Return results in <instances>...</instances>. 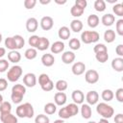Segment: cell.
Segmentation results:
<instances>
[{"label": "cell", "mask_w": 123, "mask_h": 123, "mask_svg": "<svg viewBox=\"0 0 123 123\" xmlns=\"http://www.w3.org/2000/svg\"><path fill=\"white\" fill-rule=\"evenodd\" d=\"M26 93V87L24 85L21 84H16L12 87V94H11V99L14 104H19L21 103L24 95Z\"/></svg>", "instance_id": "6da1fadb"}, {"label": "cell", "mask_w": 123, "mask_h": 123, "mask_svg": "<svg viewBox=\"0 0 123 123\" xmlns=\"http://www.w3.org/2000/svg\"><path fill=\"white\" fill-rule=\"evenodd\" d=\"M96 111L98 114H100L102 116V118H106L109 119L111 118L113 114H114V110L111 106L108 105L105 102H101L98 103L96 106Z\"/></svg>", "instance_id": "7a4b0ae2"}, {"label": "cell", "mask_w": 123, "mask_h": 123, "mask_svg": "<svg viewBox=\"0 0 123 123\" xmlns=\"http://www.w3.org/2000/svg\"><path fill=\"white\" fill-rule=\"evenodd\" d=\"M99 38H100V35L96 31H84L81 34V39L85 44L97 42Z\"/></svg>", "instance_id": "3957f363"}, {"label": "cell", "mask_w": 123, "mask_h": 123, "mask_svg": "<svg viewBox=\"0 0 123 123\" xmlns=\"http://www.w3.org/2000/svg\"><path fill=\"white\" fill-rule=\"evenodd\" d=\"M22 67L20 65H13L12 66L9 70H8V73H7V78H8V81L12 82V83H14L16 81L19 80V78L21 77L22 75Z\"/></svg>", "instance_id": "277c9868"}, {"label": "cell", "mask_w": 123, "mask_h": 123, "mask_svg": "<svg viewBox=\"0 0 123 123\" xmlns=\"http://www.w3.org/2000/svg\"><path fill=\"white\" fill-rule=\"evenodd\" d=\"M85 80L87 84L93 85L99 81V73L94 69L86 70L85 73Z\"/></svg>", "instance_id": "5b68a950"}, {"label": "cell", "mask_w": 123, "mask_h": 123, "mask_svg": "<svg viewBox=\"0 0 123 123\" xmlns=\"http://www.w3.org/2000/svg\"><path fill=\"white\" fill-rule=\"evenodd\" d=\"M39 24H40V27H41L42 30H44V31H49V30H51V29L53 28V26H54V20H53V18H52L51 16L46 15V16H43V17L40 19Z\"/></svg>", "instance_id": "8992f818"}, {"label": "cell", "mask_w": 123, "mask_h": 123, "mask_svg": "<svg viewBox=\"0 0 123 123\" xmlns=\"http://www.w3.org/2000/svg\"><path fill=\"white\" fill-rule=\"evenodd\" d=\"M23 84L28 87H34L37 85V76L34 73H27L23 76Z\"/></svg>", "instance_id": "52a82bcc"}, {"label": "cell", "mask_w": 123, "mask_h": 123, "mask_svg": "<svg viewBox=\"0 0 123 123\" xmlns=\"http://www.w3.org/2000/svg\"><path fill=\"white\" fill-rule=\"evenodd\" d=\"M71 71L74 75L76 76H80L82 74L85 73L86 71V64L82 62H76L75 63H73L72 67H71Z\"/></svg>", "instance_id": "ba28073f"}, {"label": "cell", "mask_w": 123, "mask_h": 123, "mask_svg": "<svg viewBox=\"0 0 123 123\" xmlns=\"http://www.w3.org/2000/svg\"><path fill=\"white\" fill-rule=\"evenodd\" d=\"M86 100L87 102V104L90 106L92 105H95L98 103V100H99V94L96 90H89L86 95Z\"/></svg>", "instance_id": "9c48e42d"}, {"label": "cell", "mask_w": 123, "mask_h": 123, "mask_svg": "<svg viewBox=\"0 0 123 123\" xmlns=\"http://www.w3.org/2000/svg\"><path fill=\"white\" fill-rule=\"evenodd\" d=\"M71 97H72V100L75 104L79 105V104H83L84 101H85V94L82 90L80 89H75L72 91V94H71Z\"/></svg>", "instance_id": "30bf717a"}, {"label": "cell", "mask_w": 123, "mask_h": 123, "mask_svg": "<svg viewBox=\"0 0 123 123\" xmlns=\"http://www.w3.org/2000/svg\"><path fill=\"white\" fill-rule=\"evenodd\" d=\"M38 27V21L35 17H30L26 21V30L30 33H35L37 30Z\"/></svg>", "instance_id": "8fae6325"}, {"label": "cell", "mask_w": 123, "mask_h": 123, "mask_svg": "<svg viewBox=\"0 0 123 123\" xmlns=\"http://www.w3.org/2000/svg\"><path fill=\"white\" fill-rule=\"evenodd\" d=\"M75 58H76V56H75L74 52H72V51H65L62 55V62L64 64H70V63H72L75 61Z\"/></svg>", "instance_id": "7c38bea8"}, {"label": "cell", "mask_w": 123, "mask_h": 123, "mask_svg": "<svg viewBox=\"0 0 123 123\" xmlns=\"http://www.w3.org/2000/svg\"><path fill=\"white\" fill-rule=\"evenodd\" d=\"M67 97L64 92H56L54 95V102L56 106H63L66 103Z\"/></svg>", "instance_id": "4fadbf2b"}, {"label": "cell", "mask_w": 123, "mask_h": 123, "mask_svg": "<svg viewBox=\"0 0 123 123\" xmlns=\"http://www.w3.org/2000/svg\"><path fill=\"white\" fill-rule=\"evenodd\" d=\"M40 61H41V63L44 66H46V67H50V66H52L55 63V58H54V56L52 54H48V53L43 54Z\"/></svg>", "instance_id": "5bb4252c"}, {"label": "cell", "mask_w": 123, "mask_h": 123, "mask_svg": "<svg viewBox=\"0 0 123 123\" xmlns=\"http://www.w3.org/2000/svg\"><path fill=\"white\" fill-rule=\"evenodd\" d=\"M50 50H51V53H53V54H60L64 50V43L61 40L55 41L50 46Z\"/></svg>", "instance_id": "9a60e30c"}, {"label": "cell", "mask_w": 123, "mask_h": 123, "mask_svg": "<svg viewBox=\"0 0 123 123\" xmlns=\"http://www.w3.org/2000/svg\"><path fill=\"white\" fill-rule=\"evenodd\" d=\"M111 67L116 72H122L123 71V58H120V57L114 58L111 62Z\"/></svg>", "instance_id": "2e32d148"}, {"label": "cell", "mask_w": 123, "mask_h": 123, "mask_svg": "<svg viewBox=\"0 0 123 123\" xmlns=\"http://www.w3.org/2000/svg\"><path fill=\"white\" fill-rule=\"evenodd\" d=\"M81 114L83 118L85 119H89L92 115V110L88 104H82L81 106Z\"/></svg>", "instance_id": "e0dca14e"}, {"label": "cell", "mask_w": 123, "mask_h": 123, "mask_svg": "<svg viewBox=\"0 0 123 123\" xmlns=\"http://www.w3.org/2000/svg\"><path fill=\"white\" fill-rule=\"evenodd\" d=\"M114 21H115V17H114V15L111 14V13H106V14H104V15L102 16V18H101L102 24H103L104 26H107V27L111 26V25L114 23Z\"/></svg>", "instance_id": "ac0fdd59"}, {"label": "cell", "mask_w": 123, "mask_h": 123, "mask_svg": "<svg viewBox=\"0 0 123 123\" xmlns=\"http://www.w3.org/2000/svg\"><path fill=\"white\" fill-rule=\"evenodd\" d=\"M0 120L2 123H17V117L12 112L7 114H0Z\"/></svg>", "instance_id": "d6986e66"}, {"label": "cell", "mask_w": 123, "mask_h": 123, "mask_svg": "<svg viewBox=\"0 0 123 123\" xmlns=\"http://www.w3.org/2000/svg\"><path fill=\"white\" fill-rule=\"evenodd\" d=\"M70 35H71V32H70V29L66 26H62L59 31H58V36L61 39H68L70 37Z\"/></svg>", "instance_id": "ffe728a7"}, {"label": "cell", "mask_w": 123, "mask_h": 123, "mask_svg": "<svg viewBox=\"0 0 123 123\" xmlns=\"http://www.w3.org/2000/svg\"><path fill=\"white\" fill-rule=\"evenodd\" d=\"M8 60L12 63H17L21 60V54L17 50H12L8 53Z\"/></svg>", "instance_id": "44dd1931"}, {"label": "cell", "mask_w": 123, "mask_h": 123, "mask_svg": "<svg viewBox=\"0 0 123 123\" xmlns=\"http://www.w3.org/2000/svg\"><path fill=\"white\" fill-rule=\"evenodd\" d=\"M87 25L90 27V28H96L98 25H99V22H100V18L97 14H94V13H91L88 15L87 17Z\"/></svg>", "instance_id": "7402d4cb"}, {"label": "cell", "mask_w": 123, "mask_h": 123, "mask_svg": "<svg viewBox=\"0 0 123 123\" xmlns=\"http://www.w3.org/2000/svg\"><path fill=\"white\" fill-rule=\"evenodd\" d=\"M49 47H50V41H49V39L47 37H41L39 38L38 44L37 46V49H38L39 51H45Z\"/></svg>", "instance_id": "603a6c76"}, {"label": "cell", "mask_w": 123, "mask_h": 123, "mask_svg": "<svg viewBox=\"0 0 123 123\" xmlns=\"http://www.w3.org/2000/svg\"><path fill=\"white\" fill-rule=\"evenodd\" d=\"M83 22L79 19H73L70 23V30L73 31L74 33H79L83 30Z\"/></svg>", "instance_id": "cb8c5ba5"}, {"label": "cell", "mask_w": 123, "mask_h": 123, "mask_svg": "<svg viewBox=\"0 0 123 123\" xmlns=\"http://www.w3.org/2000/svg\"><path fill=\"white\" fill-rule=\"evenodd\" d=\"M104 39L106 42L108 43H111L115 40V32L111 29H109L107 31H105L104 33Z\"/></svg>", "instance_id": "d4e9b609"}, {"label": "cell", "mask_w": 123, "mask_h": 123, "mask_svg": "<svg viewBox=\"0 0 123 123\" xmlns=\"http://www.w3.org/2000/svg\"><path fill=\"white\" fill-rule=\"evenodd\" d=\"M101 97H102V99H103L105 102H110V101H111V100L113 99L114 93H113V91H112L111 89L106 88V89H104V90L102 91Z\"/></svg>", "instance_id": "484cf974"}, {"label": "cell", "mask_w": 123, "mask_h": 123, "mask_svg": "<svg viewBox=\"0 0 123 123\" xmlns=\"http://www.w3.org/2000/svg\"><path fill=\"white\" fill-rule=\"evenodd\" d=\"M12 111V105L8 101H3L0 104V114H7L11 113Z\"/></svg>", "instance_id": "4316f807"}, {"label": "cell", "mask_w": 123, "mask_h": 123, "mask_svg": "<svg viewBox=\"0 0 123 123\" xmlns=\"http://www.w3.org/2000/svg\"><path fill=\"white\" fill-rule=\"evenodd\" d=\"M24 56H25V58H26L27 60H30V61L35 60V59L37 58V51L36 48L30 47V48H28V49L25 51Z\"/></svg>", "instance_id": "83f0119b"}, {"label": "cell", "mask_w": 123, "mask_h": 123, "mask_svg": "<svg viewBox=\"0 0 123 123\" xmlns=\"http://www.w3.org/2000/svg\"><path fill=\"white\" fill-rule=\"evenodd\" d=\"M12 37H13L14 42H15L16 50H19V49L23 48V46L25 45V39L23 38V37L20 36V35H14Z\"/></svg>", "instance_id": "f1b7e54d"}, {"label": "cell", "mask_w": 123, "mask_h": 123, "mask_svg": "<svg viewBox=\"0 0 123 123\" xmlns=\"http://www.w3.org/2000/svg\"><path fill=\"white\" fill-rule=\"evenodd\" d=\"M67 86H68V84H67V82L65 80H59L55 84L56 89L58 91H60V92H63L64 90H66L67 89Z\"/></svg>", "instance_id": "f546056e"}, {"label": "cell", "mask_w": 123, "mask_h": 123, "mask_svg": "<svg viewBox=\"0 0 123 123\" xmlns=\"http://www.w3.org/2000/svg\"><path fill=\"white\" fill-rule=\"evenodd\" d=\"M44 112L48 115H51V114H54L57 111V106L56 104L54 103H47L44 105Z\"/></svg>", "instance_id": "4dcf8cb0"}, {"label": "cell", "mask_w": 123, "mask_h": 123, "mask_svg": "<svg viewBox=\"0 0 123 123\" xmlns=\"http://www.w3.org/2000/svg\"><path fill=\"white\" fill-rule=\"evenodd\" d=\"M84 12H85V10H83V9H81V8H79V7H77L76 5H73V6L71 7V9H70V13H71V15L74 16V17H80L81 15H83Z\"/></svg>", "instance_id": "1f68e13d"}, {"label": "cell", "mask_w": 123, "mask_h": 123, "mask_svg": "<svg viewBox=\"0 0 123 123\" xmlns=\"http://www.w3.org/2000/svg\"><path fill=\"white\" fill-rule=\"evenodd\" d=\"M93 7H94L95 11L102 12L106 10V2L104 0H96L93 4Z\"/></svg>", "instance_id": "d6a6232c"}, {"label": "cell", "mask_w": 123, "mask_h": 123, "mask_svg": "<svg viewBox=\"0 0 123 123\" xmlns=\"http://www.w3.org/2000/svg\"><path fill=\"white\" fill-rule=\"evenodd\" d=\"M5 46H6V48L10 49L11 51L16 50L15 42H14V39H13L12 37H8L5 39Z\"/></svg>", "instance_id": "836d02e7"}, {"label": "cell", "mask_w": 123, "mask_h": 123, "mask_svg": "<svg viewBox=\"0 0 123 123\" xmlns=\"http://www.w3.org/2000/svg\"><path fill=\"white\" fill-rule=\"evenodd\" d=\"M68 45H69V48L71 50H79L80 47H81V41L76 38V37H73L69 40L68 42Z\"/></svg>", "instance_id": "e575fe53"}, {"label": "cell", "mask_w": 123, "mask_h": 123, "mask_svg": "<svg viewBox=\"0 0 123 123\" xmlns=\"http://www.w3.org/2000/svg\"><path fill=\"white\" fill-rule=\"evenodd\" d=\"M66 108H67V110H68V111H69L71 117L74 116V115H76V114H78V112H79L78 105L75 104V103H71V104L66 105Z\"/></svg>", "instance_id": "d590c367"}, {"label": "cell", "mask_w": 123, "mask_h": 123, "mask_svg": "<svg viewBox=\"0 0 123 123\" xmlns=\"http://www.w3.org/2000/svg\"><path fill=\"white\" fill-rule=\"evenodd\" d=\"M25 107V112H26V118H32L35 114V111L33 106L30 103H24Z\"/></svg>", "instance_id": "8d00e7d4"}, {"label": "cell", "mask_w": 123, "mask_h": 123, "mask_svg": "<svg viewBox=\"0 0 123 123\" xmlns=\"http://www.w3.org/2000/svg\"><path fill=\"white\" fill-rule=\"evenodd\" d=\"M95 59H96L99 62L104 63V62H106L109 60V54H108V52L97 53V54H95Z\"/></svg>", "instance_id": "74e56055"}, {"label": "cell", "mask_w": 123, "mask_h": 123, "mask_svg": "<svg viewBox=\"0 0 123 123\" xmlns=\"http://www.w3.org/2000/svg\"><path fill=\"white\" fill-rule=\"evenodd\" d=\"M58 114H59V116H60L61 119H68V118L71 117V115H70V113H69L66 106L61 108L60 111H59V112H58Z\"/></svg>", "instance_id": "f35d334b"}, {"label": "cell", "mask_w": 123, "mask_h": 123, "mask_svg": "<svg viewBox=\"0 0 123 123\" xmlns=\"http://www.w3.org/2000/svg\"><path fill=\"white\" fill-rule=\"evenodd\" d=\"M112 12L117 15V16H123V4L121 3H116L112 7Z\"/></svg>", "instance_id": "ab89813d"}, {"label": "cell", "mask_w": 123, "mask_h": 123, "mask_svg": "<svg viewBox=\"0 0 123 123\" xmlns=\"http://www.w3.org/2000/svg\"><path fill=\"white\" fill-rule=\"evenodd\" d=\"M39 38H40V37H38V36H37V35L31 36V37H29V39H28L29 45H30L32 48H37V44H38V41H39Z\"/></svg>", "instance_id": "60d3db41"}, {"label": "cell", "mask_w": 123, "mask_h": 123, "mask_svg": "<svg viewBox=\"0 0 123 123\" xmlns=\"http://www.w3.org/2000/svg\"><path fill=\"white\" fill-rule=\"evenodd\" d=\"M15 113L18 117L20 118H26V112H25V107H24V104H21L19 105L16 110H15Z\"/></svg>", "instance_id": "b9f144b4"}, {"label": "cell", "mask_w": 123, "mask_h": 123, "mask_svg": "<svg viewBox=\"0 0 123 123\" xmlns=\"http://www.w3.org/2000/svg\"><path fill=\"white\" fill-rule=\"evenodd\" d=\"M35 123H50V119L45 114H38L35 118Z\"/></svg>", "instance_id": "7bdbcfd3"}, {"label": "cell", "mask_w": 123, "mask_h": 123, "mask_svg": "<svg viewBox=\"0 0 123 123\" xmlns=\"http://www.w3.org/2000/svg\"><path fill=\"white\" fill-rule=\"evenodd\" d=\"M93 51L95 54L97 53H101V52H108V48L105 44L103 43H97L94 47H93Z\"/></svg>", "instance_id": "ee69618b"}, {"label": "cell", "mask_w": 123, "mask_h": 123, "mask_svg": "<svg viewBox=\"0 0 123 123\" xmlns=\"http://www.w3.org/2000/svg\"><path fill=\"white\" fill-rule=\"evenodd\" d=\"M51 79H50V77L46 74V73H42V74H40L39 76H38V84H39V86H42L43 85H45L47 82H49Z\"/></svg>", "instance_id": "f6af8a7d"}, {"label": "cell", "mask_w": 123, "mask_h": 123, "mask_svg": "<svg viewBox=\"0 0 123 123\" xmlns=\"http://www.w3.org/2000/svg\"><path fill=\"white\" fill-rule=\"evenodd\" d=\"M115 29H116V33L119 36H123V19L120 18L116 21L115 23Z\"/></svg>", "instance_id": "bcb514c9"}, {"label": "cell", "mask_w": 123, "mask_h": 123, "mask_svg": "<svg viewBox=\"0 0 123 123\" xmlns=\"http://www.w3.org/2000/svg\"><path fill=\"white\" fill-rule=\"evenodd\" d=\"M23 5L25 7V9L27 10H32L33 8H35V6L37 5V0H25L23 2Z\"/></svg>", "instance_id": "7dc6e473"}, {"label": "cell", "mask_w": 123, "mask_h": 123, "mask_svg": "<svg viewBox=\"0 0 123 123\" xmlns=\"http://www.w3.org/2000/svg\"><path fill=\"white\" fill-rule=\"evenodd\" d=\"M9 68V62L5 59H0V73L5 72Z\"/></svg>", "instance_id": "c3c4849f"}, {"label": "cell", "mask_w": 123, "mask_h": 123, "mask_svg": "<svg viewBox=\"0 0 123 123\" xmlns=\"http://www.w3.org/2000/svg\"><path fill=\"white\" fill-rule=\"evenodd\" d=\"M40 87H41V89H42L43 91H46V92L51 91V90L54 88V83H53L52 80H50L49 82H47L45 85H43V86H40Z\"/></svg>", "instance_id": "681fc988"}, {"label": "cell", "mask_w": 123, "mask_h": 123, "mask_svg": "<svg viewBox=\"0 0 123 123\" xmlns=\"http://www.w3.org/2000/svg\"><path fill=\"white\" fill-rule=\"evenodd\" d=\"M115 98L118 102L123 103V88L120 87L115 91Z\"/></svg>", "instance_id": "f907efd6"}, {"label": "cell", "mask_w": 123, "mask_h": 123, "mask_svg": "<svg viewBox=\"0 0 123 123\" xmlns=\"http://www.w3.org/2000/svg\"><path fill=\"white\" fill-rule=\"evenodd\" d=\"M74 5H76L77 7L85 10L86 8V6H87V2H86V0H76Z\"/></svg>", "instance_id": "816d5d0a"}, {"label": "cell", "mask_w": 123, "mask_h": 123, "mask_svg": "<svg viewBox=\"0 0 123 123\" xmlns=\"http://www.w3.org/2000/svg\"><path fill=\"white\" fill-rule=\"evenodd\" d=\"M8 87V81L4 78H0V91L6 90Z\"/></svg>", "instance_id": "f5cc1de1"}, {"label": "cell", "mask_w": 123, "mask_h": 123, "mask_svg": "<svg viewBox=\"0 0 123 123\" xmlns=\"http://www.w3.org/2000/svg\"><path fill=\"white\" fill-rule=\"evenodd\" d=\"M115 52L120 58H122L123 57V44H118L115 48Z\"/></svg>", "instance_id": "db71d44e"}, {"label": "cell", "mask_w": 123, "mask_h": 123, "mask_svg": "<svg viewBox=\"0 0 123 123\" xmlns=\"http://www.w3.org/2000/svg\"><path fill=\"white\" fill-rule=\"evenodd\" d=\"M114 122L115 123H123V114L122 113H117L114 117Z\"/></svg>", "instance_id": "11a10c76"}, {"label": "cell", "mask_w": 123, "mask_h": 123, "mask_svg": "<svg viewBox=\"0 0 123 123\" xmlns=\"http://www.w3.org/2000/svg\"><path fill=\"white\" fill-rule=\"evenodd\" d=\"M5 54H6V49L4 47H0V59L3 58L5 56Z\"/></svg>", "instance_id": "9f6ffc18"}, {"label": "cell", "mask_w": 123, "mask_h": 123, "mask_svg": "<svg viewBox=\"0 0 123 123\" xmlns=\"http://www.w3.org/2000/svg\"><path fill=\"white\" fill-rule=\"evenodd\" d=\"M55 3H56V4H58V5H64V4H66V0H62V1L55 0Z\"/></svg>", "instance_id": "6f0895ef"}, {"label": "cell", "mask_w": 123, "mask_h": 123, "mask_svg": "<svg viewBox=\"0 0 123 123\" xmlns=\"http://www.w3.org/2000/svg\"><path fill=\"white\" fill-rule=\"evenodd\" d=\"M39 3L40 4H42V5H47V4H49V3H51V0H39Z\"/></svg>", "instance_id": "680465c9"}, {"label": "cell", "mask_w": 123, "mask_h": 123, "mask_svg": "<svg viewBox=\"0 0 123 123\" xmlns=\"http://www.w3.org/2000/svg\"><path fill=\"white\" fill-rule=\"evenodd\" d=\"M97 123H110V122H109V120L106 119V118H101Z\"/></svg>", "instance_id": "91938a15"}, {"label": "cell", "mask_w": 123, "mask_h": 123, "mask_svg": "<svg viewBox=\"0 0 123 123\" xmlns=\"http://www.w3.org/2000/svg\"><path fill=\"white\" fill-rule=\"evenodd\" d=\"M54 123H63V119H57L54 121Z\"/></svg>", "instance_id": "94428289"}, {"label": "cell", "mask_w": 123, "mask_h": 123, "mask_svg": "<svg viewBox=\"0 0 123 123\" xmlns=\"http://www.w3.org/2000/svg\"><path fill=\"white\" fill-rule=\"evenodd\" d=\"M108 3H111V4H116L117 0H108Z\"/></svg>", "instance_id": "6125c7cd"}, {"label": "cell", "mask_w": 123, "mask_h": 123, "mask_svg": "<svg viewBox=\"0 0 123 123\" xmlns=\"http://www.w3.org/2000/svg\"><path fill=\"white\" fill-rule=\"evenodd\" d=\"M3 102V96H2V94H0V104Z\"/></svg>", "instance_id": "be15d7a7"}, {"label": "cell", "mask_w": 123, "mask_h": 123, "mask_svg": "<svg viewBox=\"0 0 123 123\" xmlns=\"http://www.w3.org/2000/svg\"><path fill=\"white\" fill-rule=\"evenodd\" d=\"M1 41H2V34L0 33V43H1Z\"/></svg>", "instance_id": "e7e4bbea"}, {"label": "cell", "mask_w": 123, "mask_h": 123, "mask_svg": "<svg viewBox=\"0 0 123 123\" xmlns=\"http://www.w3.org/2000/svg\"><path fill=\"white\" fill-rule=\"evenodd\" d=\"M87 123H97V122H95V121H88Z\"/></svg>", "instance_id": "03108f58"}]
</instances>
